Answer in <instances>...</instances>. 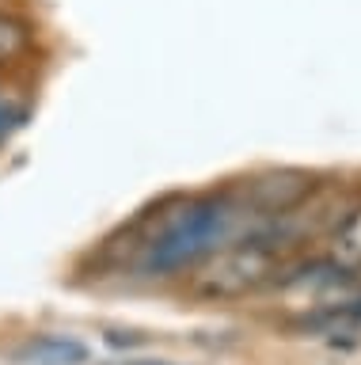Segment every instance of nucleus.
<instances>
[{"label":"nucleus","instance_id":"obj_1","mask_svg":"<svg viewBox=\"0 0 361 365\" xmlns=\"http://www.w3.org/2000/svg\"><path fill=\"white\" fill-rule=\"evenodd\" d=\"M247 213L251 210L244 202H236V194H206V198L183 202L164 221L160 232L145 244L141 270L152 274V278H164V274L198 267L213 251L232 244Z\"/></svg>","mask_w":361,"mask_h":365},{"label":"nucleus","instance_id":"obj_2","mask_svg":"<svg viewBox=\"0 0 361 365\" xmlns=\"http://www.w3.org/2000/svg\"><path fill=\"white\" fill-rule=\"evenodd\" d=\"M278 270H281V247L251 232L213 251L209 259H202L190 289L198 297H209V301H232V297L255 293L258 285L274 282Z\"/></svg>","mask_w":361,"mask_h":365},{"label":"nucleus","instance_id":"obj_3","mask_svg":"<svg viewBox=\"0 0 361 365\" xmlns=\"http://www.w3.org/2000/svg\"><path fill=\"white\" fill-rule=\"evenodd\" d=\"M308 194H312V175H304V171H266V175L247 182L244 205L258 217H281L297 210Z\"/></svg>","mask_w":361,"mask_h":365},{"label":"nucleus","instance_id":"obj_4","mask_svg":"<svg viewBox=\"0 0 361 365\" xmlns=\"http://www.w3.org/2000/svg\"><path fill=\"white\" fill-rule=\"evenodd\" d=\"M16 358L19 365H88V346L73 335H38Z\"/></svg>","mask_w":361,"mask_h":365},{"label":"nucleus","instance_id":"obj_5","mask_svg":"<svg viewBox=\"0 0 361 365\" xmlns=\"http://www.w3.org/2000/svg\"><path fill=\"white\" fill-rule=\"evenodd\" d=\"M327 259H331L338 270H346V274L361 270V205H357V210H350V217L342 225H335L331 255H327Z\"/></svg>","mask_w":361,"mask_h":365},{"label":"nucleus","instance_id":"obj_6","mask_svg":"<svg viewBox=\"0 0 361 365\" xmlns=\"http://www.w3.org/2000/svg\"><path fill=\"white\" fill-rule=\"evenodd\" d=\"M27 50V27L16 16H0V61H12Z\"/></svg>","mask_w":361,"mask_h":365},{"label":"nucleus","instance_id":"obj_7","mask_svg":"<svg viewBox=\"0 0 361 365\" xmlns=\"http://www.w3.org/2000/svg\"><path fill=\"white\" fill-rule=\"evenodd\" d=\"M23 118H27V107H23V103L0 91V141H4V137H12L19 125H23Z\"/></svg>","mask_w":361,"mask_h":365}]
</instances>
